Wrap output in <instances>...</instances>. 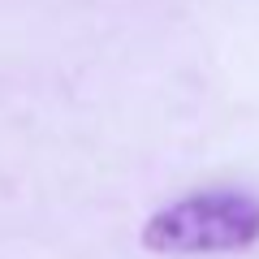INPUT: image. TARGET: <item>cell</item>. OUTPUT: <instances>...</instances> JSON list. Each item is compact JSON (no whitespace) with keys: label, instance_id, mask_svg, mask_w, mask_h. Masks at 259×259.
<instances>
[{"label":"cell","instance_id":"obj_1","mask_svg":"<svg viewBox=\"0 0 259 259\" xmlns=\"http://www.w3.org/2000/svg\"><path fill=\"white\" fill-rule=\"evenodd\" d=\"M259 242V199L242 190H203L160 207L143 225L156 255H233Z\"/></svg>","mask_w":259,"mask_h":259}]
</instances>
